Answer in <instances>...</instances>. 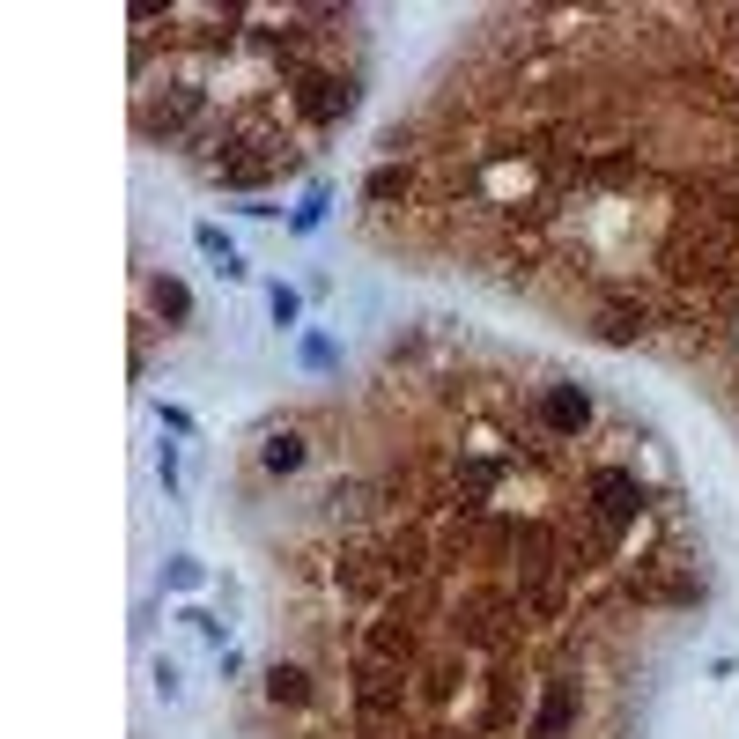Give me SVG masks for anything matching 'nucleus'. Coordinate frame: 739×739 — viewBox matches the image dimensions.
<instances>
[{"instance_id": "obj_7", "label": "nucleus", "mask_w": 739, "mask_h": 739, "mask_svg": "<svg viewBox=\"0 0 739 739\" xmlns=\"http://www.w3.org/2000/svg\"><path fill=\"white\" fill-rule=\"evenodd\" d=\"M156 311H170V318H185V289H178V281H156Z\"/></svg>"}, {"instance_id": "obj_1", "label": "nucleus", "mask_w": 739, "mask_h": 739, "mask_svg": "<svg viewBox=\"0 0 739 739\" xmlns=\"http://www.w3.org/2000/svg\"><path fill=\"white\" fill-rule=\"evenodd\" d=\"M540 414H547V429H555V437H570V429L592 422V400H584L577 385H555V392L540 400Z\"/></svg>"}, {"instance_id": "obj_6", "label": "nucleus", "mask_w": 739, "mask_h": 739, "mask_svg": "<svg viewBox=\"0 0 739 739\" xmlns=\"http://www.w3.org/2000/svg\"><path fill=\"white\" fill-rule=\"evenodd\" d=\"M407 193V170H377L370 178V200H400Z\"/></svg>"}, {"instance_id": "obj_3", "label": "nucleus", "mask_w": 739, "mask_h": 739, "mask_svg": "<svg viewBox=\"0 0 739 739\" xmlns=\"http://www.w3.org/2000/svg\"><path fill=\"white\" fill-rule=\"evenodd\" d=\"M570 710H577V695H570V688H555V695H547V710H540V732L555 739L562 725H570Z\"/></svg>"}, {"instance_id": "obj_2", "label": "nucleus", "mask_w": 739, "mask_h": 739, "mask_svg": "<svg viewBox=\"0 0 739 739\" xmlns=\"http://www.w3.org/2000/svg\"><path fill=\"white\" fill-rule=\"evenodd\" d=\"M643 333V311H606L599 318V340H614V348H621V340H636Z\"/></svg>"}, {"instance_id": "obj_4", "label": "nucleus", "mask_w": 739, "mask_h": 739, "mask_svg": "<svg viewBox=\"0 0 739 739\" xmlns=\"http://www.w3.org/2000/svg\"><path fill=\"white\" fill-rule=\"evenodd\" d=\"M303 466V437H274L267 444V473H296Z\"/></svg>"}, {"instance_id": "obj_5", "label": "nucleus", "mask_w": 739, "mask_h": 739, "mask_svg": "<svg viewBox=\"0 0 739 739\" xmlns=\"http://www.w3.org/2000/svg\"><path fill=\"white\" fill-rule=\"evenodd\" d=\"M267 695H274V703H303V673L296 666H274L267 673Z\"/></svg>"}]
</instances>
